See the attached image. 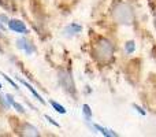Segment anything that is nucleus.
I'll return each mask as SVG.
<instances>
[{"label": "nucleus", "instance_id": "f257e3e1", "mask_svg": "<svg viewBox=\"0 0 156 137\" xmlns=\"http://www.w3.org/2000/svg\"><path fill=\"white\" fill-rule=\"evenodd\" d=\"M112 16L121 25H132L134 22V11L129 4L118 2L112 7Z\"/></svg>", "mask_w": 156, "mask_h": 137}, {"label": "nucleus", "instance_id": "f03ea898", "mask_svg": "<svg viewBox=\"0 0 156 137\" xmlns=\"http://www.w3.org/2000/svg\"><path fill=\"white\" fill-rule=\"evenodd\" d=\"M114 54V45L110 40H105V38H101V40L97 41V44L93 48V55L99 62L101 63H107L111 60Z\"/></svg>", "mask_w": 156, "mask_h": 137}, {"label": "nucleus", "instance_id": "7ed1b4c3", "mask_svg": "<svg viewBox=\"0 0 156 137\" xmlns=\"http://www.w3.org/2000/svg\"><path fill=\"white\" fill-rule=\"evenodd\" d=\"M59 82L65 88L66 92L71 95H76V84L73 81V77L69 71H60L59 73Z\"/></svg>", "mask_w": 156, "mask_h": 137}, {"label": "nucleus", "instance_id": "20e7f679", "mask_svg": "<svg viewBox=\"0 0 156 137\" xmlns=\"http://www.w3.org/2000/svg\"><path fill=\"white\" fill-rule=\"evenodd\" d=\"M16 47H18L19 49H22V51H25L27 55H32L33 52L36 51V48H34V45L32 44V41L26 40V38H23V37L16 40Z\"/></svg>", "mask_w": 156, "mask_h": 137}, {"label": "nucleus", "instance_id": "39448f33", "mask_svg": "<svg viewBox=\"0 0 156 137\" xmlns=\"http://www.w3.org/2000/svg\"><path fill=\"white\" fill-rule=\"evenodd\" d=\"M8 26H10L11 30H14V32H16V33H22V34H26L27 33V29L23 25V22L18 21V19H11V21H8Z\"/></svg>", "mask_w": 156, "mask_h": 137}, {"label": "nucleus", "instance_id": "423d86ee", "mask_svg": "<svg viewBox=\"0 0 156 137\" xmlns=\"http://www.w3.org/2000/svg\"><path fill=\"white\" fill-rule=\"evenodd\" d=\"M21 135L22 136H30V137H37L40 136V133H38V130L36 129L33 125H29V124H23V126L21 128Z\"/></svg>", "mask_w": 156, "mask_h": 137}, {"label": "nucleus", "instance_id": "0eeeda50", "mask_svg": "<svg viewBox=\"0 0 156 137\" xmlns=\"http://www.w3.org/2000/svg\"><path fill=\"white\" fill-rule=\"evenodd\" d=\"M90 128H92V129H94V130H99L103 136H107V137H116V136H118L115 132H112V130H110V129H105V128L100 126V125H97V124L90 125Z\"/></svg>", "mask_w": 156, "mask_h": 137}, {"label": "nucleus", "instance_id": "6e6552de", "mask_svg": "<svg viewBox=\"0 0 156 137\" xmlns=\"http://www.w3.org/2000/svg\"><path fill=\"white\" fill-rule=\"evenodd\" d=\"M16 80H18V81H19V82H21V84H22V85H25V86H26V88H27V89H29V91H30V92H32V93H33V96H34V97H36V99H37V100H38V102H41V103H45V102H44V99H43V97H41V96H40V95H38V93H37V92H36V89H34V88H33V86H32V85H30V84H27V82H26V81H25V80H22V78H21V77H16Z\"/></svg>", "mask_w": 156, "mask_h": 137}, {"label": "nucleus", "instance_id": "1a4fd4ad", "mask_svg": "<svg viewBox=\"0 0 156 137\" xmlns=\"http://www.w3.org/2000/svg\"><path fill=\"white\" fill-rule=\"evenodd\" d=\"M81 30H82V27L80 26V25H77V23H71V25H69L65 29V34L66 36H71V34H76V33H80Z\"/></svg>", "mask_w": 156, "mask_h": 137}, {"label": "nucleus", "instance_id": "9d476101", "mask_svg": "<svg viewBox=\"0 0 156 137\" xmlns=\"http://www.w3.org/2000/svg\"><path fill=\"white\" fill-rule=\"evenodd\" d=\"M49 103H51V106L55 108V110L58 111V113H60V114H66V108L63 107L62 104H59V103H58V102H54V100H51V102H49Z\"/></svg>", "mask_w": 156, "mask_h": 137}, {"label": "nucleus", "instance_id": "9b49d317", "mask_svg": "<svg viewBox=\"0 0 156 137\" xmlns=\"http://www.w3.org/2000/svg\"><path fill=\"white\" fill-rule=\"evenodd\" d=\"M125 49H126V52L127 54H133L134 52V49H136V44H134V41H127L126 43V45H125Z\"/></svg>", "mask_w": 156, "mask_h": 137}, {"label": "nucleus", "instance_id": "f8f14e48", "mask_svg": "<svg viewBox=\"0 0 156 137\" xmlns=\"http://www.w3.org/2000/svg\"><path fill=\"white\" fill-rule=\"evenodd\" d=\"M82 113L85 114V117H86V119H90L92 118V111H90V107H89L88 104H83L82 106Z\"/></svg>", "mask_w": 156, "mask_h": 137}, {"label": "nucleus", "instance_id": "ddd939ff", "mask_svg": "<svg viewBox=\"0 0 156 137\" xmlns=\"http://www.w3.org/2000/svg\"><path fill=\"white\" fill-rule=\"evenodd\" d=\"M0 74H2V75H3V78H4V80H5V81H8V82H10V84H11V85H12V86H14V88H15V89H19V86H18V85H16V84H15V82H14V81H12V80H11V78H10V77H8V75H7V74H4V73H2V71H0Z\"/></svg>", "mask_w": 156, "mask_h": 137}, {"label": "nucleus", "instance_id": "4468645a", "mask_svg": "<svg viewBox=\"0 0 156 137\" xmlns=\"http://www.w3.org/2000/svg\"><path fill=\"white\" fill-rule=\"evenodd\" d=\"M45 119H47V121H48V122H49V124H52V125H54V126L59 128V124H58V122H56V121H55V119H54V118H51V117H49V115H45Z\"/></svg>", "mask_w": 156, "mask_h": 137}, {"label": "nucleus", "instance_id": "2eb2a0df", "mask_svg": "<svg viewBox=\"0 0 156 137\" xmlns=\"http://www.w3.org/2000/svg\"><path fill=\"white\" fill-rule=\"evenodd\" d=\"M133 107H134V108H136V110H137V111H138V113H140V114H141V115H145V114H147V113H145V111H144V110H143V108H141V107H138V106H137V104H133Z\"/></svg>", "mask_w": 156, "mask_h": 137}, {"label": "nucleus", "instance_id": "dca6fc26", "mask_svg": "<svg viewBox=\"0 0 156 137\" xmlns=\"http://www.w3.org/2000/svg\"><path fill=\"white\" fill-rule=\"evenodd\" d=\"M0 21H3L4 23H8V18L5 15H0Z\"/></svg>", "mask_w": 156, "mask_h": 137}, {"label": "nucleus", "instance_id": "f3484780", "mask_svg": "<svg viewBox=\"0 0 156 137\" xmlns=\"http://www.w3.org/2000/svg\"><path fill=\"white\" fill-rule=\"evenodd\" d=\"M154 25H155V29H156V10L154 11Z\"/></svg>", "mask_w": 156, "mask_h": 137}, {"label": "nucleus", "instance_id": "a211bd4d", "mask_svg": "<svg viewBox=\"0 0 156 137\" xmlns=\"http://www.w3.org/2000/svg\"><path fill=\"white\" fill-rule=\"evenodd\" d=\"M0 29H3V26H2V23H0Z\"/></svg>", "mask_w": 156, "mask_h": 137}, {"label": "nucleus", "instance_id": "6ab92c4d", "mask_svg": "<svg viewBox=\"0 0 156 137\" xmlns=\"http://www.w3.org/2000/svg\"><path fill=\"white\" fill-rule=\"evenodd\" d=\"M0 88H2V84H0Z\"/></svg>", "mask_w": 156, "mask_h": 137}]
</instances>
